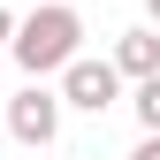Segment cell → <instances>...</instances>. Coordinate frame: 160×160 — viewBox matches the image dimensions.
<instances>
[{
	"label": "cell",
	"instance_id": "cell-7",
	"mask_svg": "<svg viewBox=\"0 0 160 160\" xmlns=\"http://www.w3.org/2000/svg\"><path fill=\"white\" fill-rule=\"evenodd\" d=\"M130 160H160V137H145V145H137V152H130Z\"/></svg>",
	"mask_w": 160,
	"mask_h": 160
},
{
	"label": "cell",
	"instance_id": "cell-5",
	"mask_svg": "<svg viewBox=\"0 0 160 160\" xmlns=\"http://www.w3.org/2000/svg\"><path fill=\"white\" fill-rule=\"evenodd\" d=\"M137 122H145V137H160V76L137 84Z\"/></svg>",
	"mask_w": 160,
	"mask_h": 160
},
{
	"label": "cell",
	"instance_id": "cell-2",
	"mask_svg": "<svg viewBox=\"0 0 160 160\" xmlns=\"http://www.w3.org/2000/svg\"><path fill=\"white\" fill-rule=\"evenodd\" d=\"M61 107H69L61 92L23 84V92L8 99V137H15V145H53V137H61Z\"/></svg>",
	"mask_w": 160,
	"mask_h": 160
},
{
	"label": "cell",
	"instance_id": "cell-6",
	"mask_svg": "<svg viewBox=\"0 0 160 160\" xmlns=\"http://www.w3.org/2000/svg\"><path fill=\"white\" fill-rule=\"evenodd\" d=\"M0 46H15V15L8 8H0Z\"/></svg>",
	"mask_w": 160,
	"mask_h": 160
},
{
	"label": "cell",
	"instance_id": "cell-4",
	"mask_svg": "<svg viewBox=\"0 0 160 160\" xmlns=\"http://www.w3.org/2000/svg\"><path fill=\"white\" fill-rule=\"evenodd\" d=\"M114 69L137 76V84L160 76V31H122V38H114Z\"/></svg>",
	"mask_w": 160,
	"mask_h": 160
},
{
	"label": "cell",
	"instance_id": "cell-3",
	"mask_svg": "<svg viewBox=\"0 0 160 160\" xmlns=\"http://www.w3.org/2000/svg\"><path fill=\"white\" fill-rule=\"evenodd\" d=\"M114 92H122V69H114V61H84V53H76V61L61 69V99L84 107V114H107Z\"/></svg>",
	"mask_w": 160,
	"mask_h": 160
},
{
	"label": "cell",
	"instance_id": "cell-1",
	"mask_svg": "<svg viewBox=\"0 0 160 160\" xmlns=\"http://www.w3.org/2000/svg\"><path fill=\"white\" fill-rule=\"evenodd\" d=\"M76 38H84V15L61 8V0H46V8H31L23 23H15V46L8 53H15V69L38 84V76H53V69L76 61Z\"/></svg>",
	"mask_w": 160,
	"mask_h": 160
},
{
	"label": "cell",
	"instance_id": "cell-8",
	"mask_svg": "<svg viewBox=\"0 0 160 160\" xmlns=\"http://www.w3.org/2000/svg\"><path fill=\"white\" fill-rule=\"evenodd\" d=\"M145 8H152V23H160V0H145Z\"/></svg>",
	"mask_w": 160,
	"mask_h": 160
}]
</instances>
